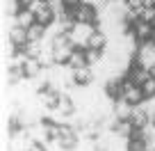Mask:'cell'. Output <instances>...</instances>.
I'll return each instance as SVG.
<instances>
[{"mask_svg":"<svg viewBox=\"0 0 155 151\" xmlns=\"http://www.w3.org/2000/svg\"><path fill=\"white\" fill-rule=\"evenodd\" d=\"M23 71H25V78L28 80H34V78H39L46 69H44V64L39 62L37 57H28V62L23 64Z\"/></svg>","mask_w":155,"mask_h":151,"instance_id":"8fae6325","label":"cell"},{"mask_svg":"<svg viewBox=\"0 0 155 151\" xmlns=\"http://www.w3.org/2000/svg\"><path fill=\"white\" fill-rule=\"evenodd\" d=\"M7 39L16 46L18 50H25V46L30 44V37H28V30L21 28V25H12L9 32H7Z\"/></svg>","mask_w":155,"mask_h":151,"instance_id":"9c48e42d","label":"cell"},{"mask_svg":"<svg viewBox=\"0 0 155 151\" xmlns=\"http://www.w3.org/2000/svg\"><path fill=\"white\" fill-rule=\"evenodd\" d=\"M150 126L155 128V115H150Z\"/></svg>","mask_w":155,"mask_h":151,"instance_id":"d4e9b609","label":"cell"},{"mask_svg":"<svg viewBox=\"0 0 155 151\" xmlns=\"http://www.w3.org/2000/svg\"><path fill=\"white\" fill-rule=\"evenodd\" d=\"M132 37L137 39V44H148V41H155V30L150 23H144L141 19L135 21V25H132Z\"/></svg>","mask_w":155,"mask_h":151,"instance_id":"277c9868","label":"cell"},{"mask_svg":"<svg viewBox=\"0 0 155 151\" xmlns=\"http://www.w3.org/2000/svg\"><path fill=\"white\" fill-rule=\"evenodd\" d=\"M103 57H105V53H103V50H91V48L87 50V64H89L91 69L98 67V64L103 62Z\"/></svg>","mask_w":155,"mask_h":151,"instance_id":"e0dca14e","label":"cell"},{"mask_svg":"<svg viewBox=\"0 0 155 151\" xmlns=\"http://www.w3.org/2000/svg\"><path fill=\"white\" fill-rule=\"evenodd\" d=\"M116 135L119 137H123V140H130L132 137V133H135V126H132V122L128 119V122H119V126H116Z\"/></svg>","mask_w":155,"mask_h":151,"instance_id":"2e32d148","label":"cell"},{"mask_svg":"<svg viewBox=\"0 0 155 151\" xmlns=\"http://www.w3.org/2000/svg\"><path fill=\"white\" fill-rule=\"evenodd\" d=\"M30 151H50V149H48V144H39V142H34Z\"/></svg>","mask_w":155,"mask_h":151,"instance_id":"603a6c76","label":"cell"},{"mask_svg":"<svg viewBox=\"0 0 155 151\" xmlns=\"http://www.w3.org/2000/svg\"><path fill=\"white\" fill-rule=\"evenodd\" d=\"M14 2H16V9H30V5L37 0H14Z\"/></svg>","mask_w":155,"mask_h":151,"instance_id":"7402d4cb","label":"cell"},{"mask_svg":"<svg viewBox=\"0 0 155 151\" xmlns=\"http://www.w3.org/2000/svg\"><path fill=\"white\" fill-rule=\"evenodd\" d=\"M141 92H144V98H155V78H148L144 85H141Z\"/></svg>","mask_w":155,"mask_h":151,"instance_id":"d6986e66","label":"cell"},{"mask_svg":"<svg viewBox=\"0 0 155 151\" xmlns=\"http://www.w3.org/2000/svg\"><path fill=\"white\" fill-rule=\"evenodd\" d=\"M96 32V25H84V23H75V28L68 32V37H71V41L75 44V48H82L87 50V41L89 37Z\"/></svg>","mask_w":155,"mask_h":151,"instance_id":"7a4b0ae2","label":"cell"},{"mask_svg":"<svg viewBox=\"0 0 155 151\" xmlns=\"http://www.w3.org/2000/svg\"><path fill=\"white\" fill-rule=\"evenodd\" d=\"M150 25H153V30H155V21H153V23H150Z\"/></svg>","mask_w":155,"mask_h":151,"instance_id":"484cf974","label":"cell"},{"mask_svg":"<svg viewBox=\"0 0 155 151\" xmlns=\"http://www.w3.org/2000/svg\"><path fill=\"white\" fill-rule=\"evenodd\" d=\"M150 5H155V0H150Z\"/></svg>","mask_w":155,"mask_h":151,"instance_id":"4316f807","label":"cell"},{"mask_svg":"<svg viewBox=\"0 0 155 151\" xmlns=\"http://www.w3.org/2000/svg\"><path fill=\"white\" fill-rule=\"evenodd\" d=\"M130 122H132V126H135L137 131H144V128L150 126V112L146 110L144 105H139V108H135V110H132Z\"/></svg>","mask_w":155,"mask_h":151,"instance_id":"30bf717a","label":"cell"},{"mask_svg":"<svg viewBox=\"0 0 155 151\" xmlns=\"http://www.w3.org/2000/svg\"><path fill=\"white\" fill-rule=\"evenodd\" d=\"M28 37H30V41H44L46 37H48V28H46V25L34 23L32 28L28 30Z\"/></svg>","mask_w":155,"mask_h":151,"instance_id":"9a60e30c","label":"cell"},{"mask_svg":"<svg viewBox=\"0 0 155 151\" xmlns=\"http://www.w3.org/2000/svg\"><path fill=\"white\" fill-rule=\"evenodd\" d=\"M53 48H55V62L62 64V67H66L68 60H71V55H73V50H75V44L71 41L68 34H59V37L53 39Z\"/></svg>","mask_w":155,"mask_h":151,"instance_id":"6da1fadb","label":"cell"},{"mask_svg":"<svg viewBox=\"0 0 155 151\" xmlns=\"http://www.w3.org/2000/svg\"><path fill=\"white\" fill-rule=\"evenodd\" d=\"M132 110H135V108H132L130 103H126L123 98L114 103V115H116L119 119H121V122H128V119L132 117Z\"/></svg>","mask_w":155,"mask_h":151,"instance_id":"5bb4252c","label":"cell"},{"mask_svg":"<svg viewBox=\"0 0 155 151\" xmlns=\"http://www.w3.org/2000/svg\"><path fill=\"white\" fill-rule=\"evenodd\" d=\"M126 80V78H123ZM123 101L126 103H130L132 108H139V105H144V92H141V87H137V85H132L130 80H126V83H123Z\"/></svg>","mask_w":155,"mask_h":151,"instance_id":"5b68a950","label":"cell"},{"mask_svg":"<svg viewBox=\"0 0 155 151\" xmlns=\"http://www.w3.org/2000/svg\"><path fill=\"white\" fill-rule=\"evenodd\" d=\"M123 76H114V78L105 80V96L112 98V101H121L123 96Z\"/></svg>","mask_w":155,"mask_h":151,"instance_id":"ba28073f","label":"cell"},{"mask_svg":"<svg viewBox=\"0 0 155 151\" xmlns=\"http://www.w3.org/2000/svg\"><path fill=\"white\" fill-rule=\"evenodd\" d=\"M66 67H68V69H82V67H89V64H87V50H82V48H75Z\"/></svg>","mask_w":155,"mask_h":151,"instance_id":"4fadbf2b","label":"cell"},{"mask_svg":"<svg viewBox=\"0 0 155 151\" xmlns=\"http://www.w3.org/2000/svg\"><path fill=\"white\" fill-rule=\"evenodd\" d=\"M126 2H128V7H130L132 12H137V14L146 7V0H126Z\"/></svg>","mask_w":155,"mask_h":151,"instance_id":"44dd1931","label":"cell"},{"mask_svg":"<svg viewBox=\"0 0 155 151\" xmlns=\"http://www.w3.org/2000/svg\"><path fill=\"white\" fill-rule=\"evenodd\" d=\"M59 98H62V92H59V89H55V87H46L44 92L37 94V101L41 103L46 110H57Z\"/></svg>","mask_w":155,"mask_h":151,"instance_id":"8992f818","label":"cell"},{"mask_svg":"<svg viewBox=\"0 0 155 151\" xmlns=\"http://www.w3.org/2000/svg\"><path fill=\"white\" fill-rule=\"evenodd\" d=\"M148 73H150V78H155V64H150V67H148Z\"/></svg>","mask_w":155,"mask_h":151,"instance_id":"cb8c5ba5","label":"cell"},{"mask_svg":"<svg viewBox=\"0 0 155 151\" xmlns=\"http://www.w3.org/2000/svg\"><path fill=\"white\" fill-rule=\"evenodd\" d=\"M126 151H150V149H148V144H146V140H130Z\"/></svg>","mask_w":155,"mask_h":151,"instance_id":"ffe728a7","label":"cell"},{"mask_svg":"<svg viewBox=\"0 0 155 151\" xmlns=\"http://www.w3.org/2000/svg\"><path fill=\"white\" fill-rule=\"evenodd\" d=\"M73 71V83L78 87H91L96 83V73L91 67H82V69H71Z\"/></svg>","mask_w":155,"mask_h":151,"instance_id":"52a82bcc","label":"cell"},{"mask_svg":"<svg viewBox=\"0 0 155 151\" xmlns=\"http://www.w3.org/2000/svg\"><path fill=\"white\" fill-rule=\"evenodd\" d=\"M139 19L144 21V23H153L155 21V5H146L144 9L139 12Z\"/></svg>","mask_w":155,"mask_h":151,"instance_id":"ac0fdd59","label":"cell"},{"mask_svg":"<svg viewBox=\"0 0 155 151\" xmlns=\"http://www.w3.org/2000/svg\"><path fill=\"white\" fill-rule=\"evenodd\" d=\"M34 23H37V16H34L30 9H18V12L14 14V25H21V28L30 30Z\"/></svg>","mask_w":155,"mask_h":151,"instance_id":"7c38bea8","label":"cell"},{"mask_svg":"<svg viewBox=\"0 0 155 151\" xmlns=\"http://www.w3.org/2000/svg\"><path fill=\"white\" fill-rule=\"evenodd\" d=\"M73 16H75V23H84V25H98L101 21V9L94 5H80L73 9Z\"/></svg>","mask_w":155,"mask_h":151,"instance_id":"3957f363","label":"cell"}]
</instances>
